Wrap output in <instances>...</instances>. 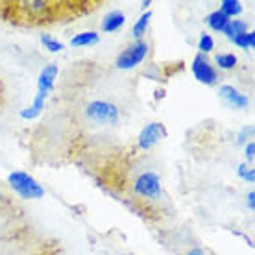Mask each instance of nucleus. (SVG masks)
<instances>
[{
  "label": "nucleus",
  "instance_id": "nucleus-1",
  "mask_svg": "<svg viewBox=\"0 0 255 255\" xmlns=\"http://www.w3.org/2000/svg\"><path fill=\"white\" fill-rule=\"evenodd\" d=\"M85 117L96 126H113L119 122V108L106 100H93L85 108Z\"/></svg>",
  "mask_w": 255,
  "mask_h": 255
},
{
  "label": "nucleus",
  "instance_id": "nucleus-2",
  "mask_svg": "<svg viewBox=\"0 0 255 255\" xmlns=\"http://www.w3.org/2000/svg\"><path fill=\"white\" fill-rule=\"evenodd\" d=\"M7 183L24 200H37V198H43V194H45V189L26 172H11L7 176Z\"/></svg>",
  "mask_w": 255,
  "mask_h": 255
},
{
  "label": "nucleus",
  "instance_id": "nucleus-3",
  "mask_svg": "<svg viewBox=\"0 0 255 255\" xmlns=\"http://www.w3.org/2000/svg\"><path fill=\"white\" fill-rule=\"evenodd\" d=\"M133 191L137 196L144 200H159L161 198V179L155 172H142L133 181Z\"/></svg>",
  "mask_w": 255,
  "mask_h": 255
},
{
  "label": "nucleus",
  "instance_id": "nucleus-4",
  "mask_svg": "<svg viewBox=\"0 0 255 255\" xmlns=\"http://www.w3.org/2000/svg\"><path fill=\"white\" fill-rule=\"evenodd\" d=\"M148 54V45L144 41H137L133 45H129L126 50H122L117 58V67L119 69H133L139 63H142V59L146 58Z\"/></svg>",
  "mask_w": 255,
  "mask_h": 255
},
{
  "label": "nucleus",
  "instance_id": "nucleus-5",
  "mask_svg": "<svg viewBox=\"0 0 255 255\" xmlns=\"http://www.w3.org/2000/svg\"><path fill=\"white\" fill-rule=\"evenodd\" d=\"M192 74H194V78H196L198 82L205 83V85H213L218 80L217 69L202 54H198L196 58H194V61H192Z\"/></svg>",
  "mask_w": 255,
  "mask_h": 255
},
{
  "label": "nucleus",
  "instance_id": "nucleus-6",
  "mask_svg": "<svg viewBox=\"0 0 255 255\" xmlns=\"http://www.w3.org/2000/svg\"><path fill=\"white\" fill-rule=\"evenodd\" d=\"M165 135H166V131L163 124H159V122H150L146 128H142L139 139H137V144H139V148H142V150H150V148H152L153 144H157L159 139H163Z\"/></svg>",
  "mask_w": 255,
  "mask_h": 255
},
{
  "label": "nucleus",
  "instance_id": "nucleus-7",
  "mask_svg": "<svg viewBox=\"0 0 255 255\" xmlns=\"http://www.w3.org/2000/svg\"><path fill=\"white\" fill-rule=\"evenodd\" d=\"M218 95H220V98H222L228 106H231V108H235V109L248 108V98H246L241 91H237L235 87H231V85H222L220 91H218Z\"/></svg>",
  "mask_w": 255,
  "mask_h": 255
},
{
  "label": "nucleus",
  "instance_id": "nucleus-8",
  "mask_svg": "<svg viewBox=\"0 0 255 255\" xmlns=\"http://www.w3.org/2000/svg\"><path fill=\"white\" fill-rule=\"evenodd\" d=\"M56 76H58V65H48V67L43 69L41 76H39V85H37L39 95L48 96V93L52 91V85H54Z\"/></svg>",
  "mask_w": 255,
  "mask_h": 255
},
{
  "label": "nucleus",
  "instance_id": "nucleus-9",
  "mask_svg": "<svg viewBox=\"0 0 255 255\" xmlns=\"http://www.w3.org/2000/svg\"><path fill=\"white\" fill-rule=\"evenodd\" d=\"M124 20H126V17H124V13H122V11H119V9H115V11H109L102 20V30H104V32H108V33L117 32V30L124 24Z\"/></svg>",
  "mask_w": 255,
  "mask_h": 255
},
{
  "label": "nucleus",
  "instance_id": "nucleus-10",
  "mask_svg": "<svg viewBox=\"0 0 255 255\" xmlns=\"http://www.w3.org/2000/svg\"><path fill=\"white\" fill-rule=\"evenodd\" d=\"M98 39H100V35H98L96 32H82L70 39V45L72 46H93L98 43Z\"/></svg>",
  "mask_w": 255,
  "mask_h": 255
},
{
  "label": "nucleus",
  "instance_id": "nucleus-11",
  "mask_svg": "<svg viewBox=\"0 0 255 255\" xmlns=\"http://www.w3.org/2000/svg\"><path fill=\"white\" fill-rule=\"evenodd\" d=\"M246 30H248V26H246L244 20H230L228 26L224 28V33L230 39H235V37H239V35L246 33Z\"/></svg>",
  "mask_w": 255,
  "mask_h": 255
},
{
  "label": "nucleus",
  "instance_id": "nucleus-12",
  "mask_svg": "<svg viewBox=\"0 0 255 255\" xmlns=\"http://www.w3.org/2000/svg\"><path fill=\"white\" fill-rule=\"evenodd\" d=\"M205 20H207V24H209L213 30H217V32H224V28L230 22V19H228L222 11H213Z\"/></svg>",
  "mask_w": 255,
  "mask_h": 255
},
{
  "label": "nucleus",
  "instance_id": "nucleus-13",
  "mask_svg": "<svg viewBox=\"0 0 255 255\" xmlns=\"http://www.w3.org/2000/svg\"><path fill=\"white\" fill-rule=\"evenodd\" d=\"M218 11H222L228 19H231V17H235V15H239V13L243 11V4L237 2V0H224Z\"/></svg>",
  "mask_w": 255,
  "mask_h": 255
},
{
  "label": "nucleus",
  "instance_id": "nucleus-14",
  "mask_svg": "<svg viewBox=\"0 0 255 255\" xmlns=\"http://www.w3.org/2000/svg\"><path fill=\"white\" fill-rule=\"evenodd\" d=\"M215 63H217L222 70L235 69L237 56L235 54H217V56H215Z\"/></svg>",
  "mask_w": 255,
  "mask_h": 255
},
{
  "label": "nucleus",
  "instance_id": "nucleus-15",
  "mask_svg": "<svg viewBox=\"0 0 255 255\" xmlns=\"http://www.w3.org/2000/svg\"><path fill=\"white\" fill-rule=\"evenodd\" d=\"M150 17H152V13L150 11L142 13V15L139 17V20L133 24V30H131V32H133V35L137 39L144 35V32H146V28H148V22H150Z\"/></svg>",
  "mask_w": 255,
  "mask_h": 255
},
{
  "label": "nucleus",
  "instance_id": "nucleus-16",
  "mask_svg": "<svg viewBox=\"0 0 255 255\" xmlns=\"http://www.w3.org/2000/svg\"><path fill=\"white\" fill-rule=\"evenodd\" d=\"M237 46H241V48H254L255 46V33L254 32H246L243 35H239V37L231 39Z\"/></svg>",
  "mask_w": 255,
  "mask_h": 255
},
{
  "label": "nucleus",
  "instance_id": "nucleus-17",
  "mask_svg": "<svg viewBox=\"0 0 255 255\" xmlns=\"http://www.w3.org/2000/svg\"><path fill=\"white\" fill-rule=\"evenodd\" d=\"M41 43H43V46H45L48 52H61L63 50V45H61L59 41H56V39H52L50 35H41Z\"/></svg>",
  "mask_w": 255,
  "mask_h": 255
},
{
  "label": "nucleus",
  "instance_id": "nucleus-18",
  "mask_svg": "<svg viewBox=\"0 0 255 255\" xmlns=\"http://www.w3.org/2000/svg\"><path fill=\"white\" fill-rule=\"evenodd\" d=\"M198 48H200V52H202V56H204V54H207V52H211L213 48H215V41H213V37H211L209 33H204V35L200 37Z\"/></svg>",
  "mask_w": 255,
  "mask_h": 255
},
{
  "label": "nucleus",
  "instance_id": "nucleus-19",
  "mask_svg": "<svg viewBox=\"0 0 255 255\" xmlns=\"http://www.w3.org/2000/svg\"><path fill=\"white\" fill-rule=\"evenodd\" d=\"M239 174H241V178H244L246 181H254V179H255L254 168H248L246 165H241V166H239Z\"/></svg>",
  "mask_w": 255,
  "mask_h": 255
},
{
  "label": "nucleus",
  "instance_id": "nucleus-20",
  "mask_svg": "<svg viewBox=\"0 0 255 255\" xmlns=\"http://www.w3.org/2000/svg\"><path fill=\"white\" fill-rule=\"evenodd\" d=\"M254 152H255V144L254 142H248L246 144V159L254 161Z\"/></svg>",
  "mask_w": 255,
  "mask_h": 255
},
{
  "label": "nucleus",
  "instance_id": "nucleus-21",
  "mask_svg": "<svg viewBox=\"0 0 255 255\" xmlns=\"http://www.w3.org/2000/svg\"><path fill=\"white\" fill-rule=\"evenodd\" d=\"M254 198H255V192L252 191V192H250V194H248V205H250V209H252V211H254V207H255Z\"/></svg>",
  "mask_w": 255,
  "mask_h": 255
},
{
  "label": "nucleus",
  "instance_id": "nucleus-22",
  "mask_svg": "<svg viewBox=\"0 0 255 255\" xmlns=\"http://www.w3.org/2000/svg\"><path fill=\"white\" fill-rule=\"evenodd\" d=\"M187 255H207V254H205V252H202V250H191Z\"/></svg>",
  "mask_w": 255,
  "mask_h": 255
}]
</instances>
